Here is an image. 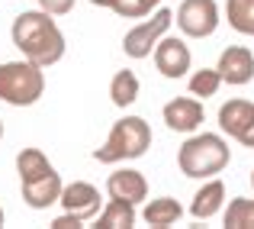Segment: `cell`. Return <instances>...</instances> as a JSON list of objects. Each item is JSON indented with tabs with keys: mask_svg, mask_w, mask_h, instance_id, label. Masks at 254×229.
<instances>
[{
	"mask_svg": "<svg viewBox=\"0 0 254 229\" xmlns=\"http://www.w3.org/2000/svg\"><path fill=\"white\" fill-rule=\"evenodd\" d=\"M225 226H229V229H254V200L251 197L229 200V210H225Z\"/></svg>",
	"mask_w": 254,
	"mask_h": 229,
	"instance_id": "cell-19",
	"label": "cell"
},
{
	"mask_svg": "<svg viewBox=\"0 0 254 229\" xmlns=\"http://www.w3.org/2000/svg\"><path fill=\"white\" fill-rule=\"evenodd\" d=\"M39 10L52 13V16H64L74 10V0H39Z\"/></svg>",
	"mask_w": 254,
	"mask_h": 229,
	"instance_id": "cell-22",
	"label": "cell"
},
{
	"mask_svg": "<svg viewBox=\"0 0 254 229\" xmlns=\"http://www.w3.org/2000/svg\"><path fill=\"white\" fill-rule=\"evenodd\" d=\"M203 104L193 97H174L171 104H164V123L174 132H196L203 126Z\"/></svg>",
	"mask_w": 254,
	"mask_h": 229,
	"instance_id": "cell-11",
	"label": "cell"
},
{
	"mask_svg": "<svg viewBox=\"0 0 254 229\" xmlns=\"http://www.w3.org/2000/svg\"><path fill=\"white\" fill-rule=\"evenodd\" d=\"M155 65H158V71H161L164 78L174 81V78H184L187 71H190L193 55H190V49H187L184 39L164 36L161 42L155 45Z\"/></svg>",
	"mask_w": 254,
	"mask_h": 229,
	"instance_id": "cell-8",
	"label": "cell"
},
{
	"mask_svg": "<svg viewBox=\"0 0 254 229\" xmlns=\"http://www.w3.org/2000/svg\"><path fill=\"white\" fill-rule=\"evenodd\" d=\"M0 139H3V119H0Z\"/></svg>",
	"mask_w": 254,
	"mask_h": 229,
	"instance_id": "cell-26",
	"label": "cell"
},
{
	"mask_svg": "<svg viewBox=\"0 0 254 229\" xmlns=\"http://www.w3.org/2000/svg\"><path fill=\"white\" fill-rule=\"evenodd\" d=\"M0 226H3V210H0Z\"/></svg>",
	"mask_w": 254,
	"mask_h": 229,
	"instance_id": "cell-27",
	"label": "cell"
},
{
	"mask_svg": "<svg viewBox=\"0 0 254 229\" xmlns=\"http://www.w3.org/2000/svg\"><path fill=\"white\" fill-rule=\"evenodd\" d=\"M58 204L64 207V213H74L77 220H93L100 217V191L87 181H74V184L62 187V200Z\"/></svg>",
	"mask_w": 254,
	"mask_h": 229,
	"instance_id": "cell-9",
	"label": "cell"
},
{
	"mask_svg": "<svg viewBox=\"0 0 254 229\" xmlns=\"http://www.w3.org/2000/svg\"><path fill=\"white\" fill-rule=\"evenodd\" d=\"M229 158H232L229 142H225L219 132L190 136L177 152V165L187 178H212V174H219L229 165Z\"/></svg>",
	"mask_w": 254,
	"mask_h": 229,
	"instance_id": "cell-3",
	"label": "cell"
},
{
	"mask_svg": "<svg viewBox=\"0 0 254 229\" xmlns=\"http://www.w3.org/2000/svg\"><path fill=\"white\" fill-rule=\"evenodd\" d=\"M100 229H132L135 226V204H129V200H116L110 197V204L100 210Z\"/></svg>",
	"mask_w": 254,
	"mask_h": 229,
	"instance_id": "cell-16",
	"label": "cell"
},
{
	"mask_svg": "<svg viewBox=\"0 0 254 229\" xmlns=\"http://www.w3.org/2000/svg\"><path fill=\"white\" fill-rule=\"evenodd\" d=\"M90 3L93 6H110V10H113V3H116V0H90Z\"/></svg>",
	"mask_w": 254,
	"mask_h": 229,
	"instance_id": "cell-25",
	"label": "cell"
},
{
	"mask_svg": "<svg viewBox=\"0 0 254 229\" xmlns=\"http://www.w3.org/2000/svg\"><path fill=\"white\" fill-rule=\"evenodd\" d=\"M251 116H254L251 100H229V104L219 107V129L232 139H242V132L248 129Z\"/></svg>",
	"mask_w": 254,
	"mask_h": 229,
	"instance_id": "cell-13",
	"label": "cell"
},
{
	"mask_svg": "<svg viewBox=\"0 0 254 229\" xmlns=\"http://www.w3.org/2000/svg\"><path fill=\"white\" fill-rule=\"evenodd\" d=\"M16 171L23 184V200L32 210H49L52 204L62 200V174L55 171L49 158L39 149H23L16 155Z\"/></svg>",
	"mask_w": 254,
	"mask_h": 229,
	"instance_id": "cell-2",
	"label": "cell"
},
{
	"mask_svg": "<svg viewBox=\"0 0 254 229\" xmlns=\"http://www.w3.org/2000/svg\"><path fill=\"white\" fill-rule=\"evenodd\" d=\"M219 75H222L225 84H248V81L254 78V52L245 49V45H229V49L219 55Z\"/></svg>",
	"mask_w": 254,
	"mask_h": 229,
	"instance_id": "cell-10",
	"label": "cell"
},
{
	"mask_svg": "<svg viewBox=\"0 0 254 229\" xmlns=\"http://www.w3.org/2000/svg\"><path fill=\"white\" fill-rule=\"evenodd\" d=\"M222 204H225V184L212 178L196 191V197H193V204H190V213L196 220H212L222 210Z\"/></svg>",
	"mask_w": 254,
	"mask_h": 229,
	"instance_id": "cell-14",
	"label": "cell"
},
{
	"mask_svg": "<svg viewBox=\"0 0 254 229\" xmlns=\"http://www.w3.org/2000/svg\"><path fill=\"white\" fill-rule=\"evenodd\" d=\"M10 36H13V45L23 52V58L42 65V68L64 58V36L58 29V23L52 19V13H45V10L19 13L13 19Z\"/></svg>",
	"mask_w": 254,
	"mask_h": 229,
	"instance_id": "cell-1",
	"label": "cell"
},
{
	"mask_svg": "<svg viewBox=\"0 0 254 229\" xmlns=\"http://www.w3.org/2000/svg\"><path fill=\"white\" fill-rule=\"evenodd\" d=\"M180 217H184V207H180L174 197H158V200H148V204H145V210H142V220H145L148 226H158V229H168V226H174Z\"/></svg>",
	"mask_w": 254,
	"mask_h": 229,
	"instance_id": "cell-15",
	"label": "cell"
},
{
	"mask_svg": "<svg viewBox=\"0 0 254 229\" xmlns=\"http://www.w3.org/2000/svg\"><path fill=\"white\" fill-rule=\"evenodd\" d=\"M177 26L190 39H206L219 29V3L216 0H184L177 6Z\"/></svg>",
	"mask_w": 254,
	"mask_h": 229,
	"instance_id": "cell-7",
	"label": "cell"
},
{
	"mask_svg": "<svg viewBox=\"0 0 254 229\" xmlns=\"http://www.w3.org/2000/svg\"><path fill=\"white\" fill-rule=\"evenodd\" d=\"M138 91H142V84H138V78H135V71H116L110 81V100L116 107H132L138 100Z\"/></svg>",
	"mask_w": 254,
	"mask_h": 229,
	"instance_id": "cell-17",
	"label": "cell"
},
{
	"mask_svg": "<svg viewBox=\"0 0 254 229\" xmlns=\"http://www.w3.org/2000/svg\"><path fill=\"white\" fill-rule=\"evenodd\" d=\"M219 84H222L219 68H199V71H193V78H190V94L206 100V97H212V94L219 91Z\"/></svg>",
	"mask_w": 254,
	"mask_h": 229,
	"instance_id": "cell-20",
	"label": "cell"
},
{
	"mask_svg": "<svg viewBox=\"0 0 254 229\" xmlns=\"http://www.w3.org/2000/svg\"><path fill=\"white\" fill-rule=\"evenodd\" d=\"M229 26L242 36H254V0H225Z\"/></svg>",
	"mask_w": 254,
	"mask_h": 229,
	"instance_id": "cell-18",
	"label": "cell"
},
{
	"mask_svg": "<svg viewBox=\"0 0 254 229\" xmlns=\"http://www.w3.org/2000/svg\"><path fill=\"white\" fill-rule=\"evenodd\" d=\"M148 149H151V126L142 116H123L113 123L103 149L93 152V158L100 165H116V161L142 158Z\"/></svg>",
	"mask_w": 254,
	"mask_h": 229,
	"instance_id": "cell-4",
	"label": "cell"
},
{
	"mask_svg": "<svg viewBox=\"0 0 254 229\" xmlns=\"http://www.w3.org/2000/svg\"><path fill=\"white\" fill-rule=\"evenodd\" d=\"M106 194L116 200H129V204H142L148 197V181L135 168H119L106 178Z\"/></svg>",
	"mask_w": 254,
	"mask_h": 229,
	"instance_id": "cell-12",
	"label": "cell"
},
{
	"mask_svg": "<svg viewBox=\"0 0 254 229\" xmlns=\"http://www.w3.org/2000/svg\"><path fill=\"white\" fill-rule=\"evenodd\" d=\"M242 145H248V149H254V116H251V123H248V129L242 132V139H238Z\"/></svg>",
	"mask_w": 254,
	"mask_h": 229,
	"instance_id": "cell-24",
	"label": "cell"
},
{
	"mask_svg": "<svg viewBox=\"0 0 254 229\" xmlns=\"http://www.w3.org/2000/svg\"><path fill=\"white\" fill-rule=\"evenodd\" d=\"M251 187H254V171H251Z\"/></svg>",
	"mask_w": 254,
	"mask_h": 229,
	"instance_id": "cell-28",
	"label": "cell"
},
{
	"mask_svg": "<svg viewBox=\"0 0 254 229\" xmlns=\"http://www.w3.org/2000/svg\"><path fill=\"white\" fill-rule=\"evenodd\" d=\"M171 23H174V13L171 10H164V6H161V10H155V16H151V19H145V23H138L135 29L126 32V39H123L126 55H129V58H148L151 49H155V45L164 39V32L171 29Z\"/></svg>",
	"mask_w": 254,
	"mask_h": 229,
	"instance_id": "cell-6",
	"label": "cell"
},
{
	"mask_svg": "<svg viewBox=\"0 0 254 229\" xmlns=\"http://www.w3.org/2000/svg\"><path fill=\"white\" fill-rule=\"evenodd\" d=\"M84 220H77L74 213H62V217H55L52 220V229H77Z\"/></svg>",
	"mask_w": 254,
	"mask_h": 229,
	"instance_id": "cell-23",
	"label": "cell"
},
{
	"mask_svg": "<svg viewBox=\"0 0 254 229\" xmlns=\"http://www.w3.org/2000/svg\"><path fill=\"white\" fill-rule=\"evenodd\" d=\"M45 94L42 65L29 62H3L0 65V100L10 107H32Z\"/></svg>",
	"mask_w": 254,
	"mask_h": 229,
	"instance_id": "cell-5",
	"label": "cell"
},
{
	"mask_svg": "<svg viewBox=\"0 0 254 229\" xmlns=\"http://www.w3.org/2000/svg\"><path fill=\"white\" fill-rule=\"evenodd\" d=\"M158 3H161V0H116L113 10H116L123 19H142V16H148Z\"/></svg>",
	"mask_w": 254,
	"mask_h": 229,
	"instance_id": "cell-21",
	"label": "cell"
}]
</instances>
